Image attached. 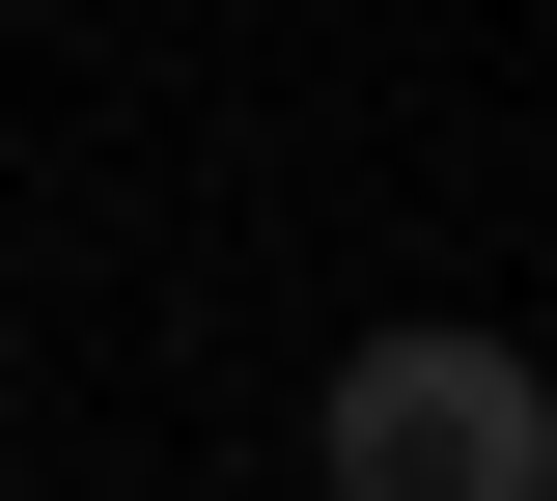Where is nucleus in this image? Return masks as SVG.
Listing matches in <instances>:
<instances>
[{"label":"nucleus","mask_w":557,"mask_h":501,"mask_svg":"<svg viewBox=\"0 0 557 501\" xmlns=\"http://www.w3.org/2000/svg\"><path fill=\"white\" fill-rule=\"evenodd\" d=\"M307 474L335 501H557V362H502V335H362L335 390H307Z\"/></svg>","instance_id":"nucleus-1"}]
</instances>
